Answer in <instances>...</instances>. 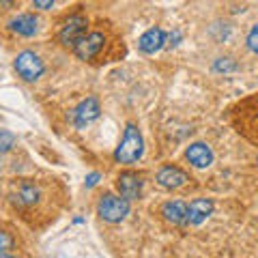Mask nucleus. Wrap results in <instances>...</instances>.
<instances>
[{
  "label": "nucleus",
  "instance_id": "obj_1",
  "mask_svg": "<svg viewBox=\"0 0 258 258\" xmlns=\"http://www.w3.org/2000/svg\"><path fill=\"white\" fill-rule=\"evenodd\" d=\"M144 153V140H142V134L140 129L136 127L134 123H129L125 127V134H123V140H120L118 149L114 151V159L118 164H136Z\"/></svg>",
  "mask_w": 258,
  "mask_h": 258
},
{
  "label": "nucleus",
  "instance_id": "obj_2",
  "mask_svg": "<svg viewBox=\"0 0 258 258\" xmlns=\"http://www.w3.org/2000/svg\"><path fill=\"white\" fill-rule=\"evenodd\" d=\"M86 26H88V22H86V18H84L82 13L69 15V18L62 22L60 30H58V41L64 47H71V50H76V45L88 35Z\"/></svg>",
  "mask_w": 258,
  "mask_h": 258
},
{
  "label": "nucleus",
  "instance_id": "obj_3",
  "mask_svg": "<svg viewBox=\"0 0 258 258\" xmlns=\"http://www.w3.org/2000/svg\"><path fill=\"white\" fill-rule=\"evenodd\" d=\"M97 213L101 215V220L112 224L123 222L125 215L129 213V203L125 198L114 196V194H106V196H101L99 205H97Z\"/></svg>",
  "mask_w": 258,
  "mask_h": 258
},
{
  "label": "nucleus",
  "instance_id": "obj_4",
  "mask_svg": "<svg viewBox=\"0 0 258 258\" xmlns=\"http://www.w3.org/2000/svg\"><path fill=\"white\" fill-rule=\"evenodd\" d=\"M239 114H241V129L249 140H254L258 144V95L249 97L239 106Z\"/></svg>",
  "mask_w": 258,
  "mask_h": 258
},
{
  "label": "nucleus",
  "instance_id": "obj_5",
  "mask_svg": "<svg viewBox=\"0 0 258 258\" xmlns=\"http://www.w3.org/2000/svg\"><path fill=\"white\" fill-rule=\"evenodd\" d=\"M43 69H45L43 60L30 50H24L22 54H18V58H15V71H18L26 82H35V80H39L43 74Z\"/></svg>",
  "mask_w": 258,
  "mask_h": 258
},
{
  "label": "nucleus",
  "instance_id": "obj_6",
  "mask_svg": "<svg viewBox=\"0 0 258 258\" xmlns=\"http://www.w3.org/2000/svg\"><path fill=\"white\" fill-rule=\"evenodd\" d=\"M103 43H106V37H103V32L99 30H93V32H88V35L76 45V56L78 58H82V60H91L95 58L97 54H99L103 50Z\"/></svg>",
  "mask_w": 258,
  "mask_h": 258
},
{
  "label": "nucleus",
  "instance_id": "obj_7",
  "mask_svg": "<svg viewBox=\"0 0 258 258\" xmlns=\"http://www.w3.org/2000/svg\"><path fill=\"white\" fill-rule=\"evenodd\" d=\"M99 101L95 99V97H86V99L80 103V106L71 112V120H74V125L76 127H86V125H91L95 118H99Z\"/></svg>",
  "mask_w": 258,
  "mask_h": 258
},
{
  "label": "nucleus",
  "instance_id": "obj_8",
  "mask_svg": "<svg viewBox=\"0 0 258 258\" xmlns=\"http://www.w3.org/2000/svg\"><path fill=\"white\" fill-rule=\"evenodd\" d=\"M116 187L120 191V198H125L129 203V200L140 198V194H142V179L136 172H120L118 179H116Z\"/></svg>",
  "mask_w": 258,
  "mask_h": 258
},
{
  "label": "nucleus",
  "instance_id": "obj_9",
  "mask_svg": "<svg viewBox=\"0 0 258 258\" xmlns=\"http://www.w3.org/2000/svg\"><path fill=\"white\" fill-rule=\"evenodd\" d=\"M211 213H213V200H209V198L191 200V203L187 205V220H185V226L203 224Z\"/></svg>",
  "mask_w": 258,
  "mask_h": 258
},
{
  "label": "nucleus",
  "instance_id": "obj_10",
  "mask_svg": "<svg viewBox=\"0 0 258 258\" xmlns=\"http://www.w3.org/2000/svg\"><path fill=\"white\" fill-rule=\"evenodd\" d=\"M189 181L187 172H183L181 168L176 166H164L161 170L157 172V183L161 185L164 189H176V187H183L185 183Z\"/></svg>",
  "mask_w": 258,
  "mask_h": 258
},
{
  "label": "nucleus",
  "instance_id": "obj_11",
  "mask_svg": "<svg viewBox=\"0 0 258 258\" xmlns=\"http://www.w3.org/2000/svg\"><path fill=\"white\" fill-rule=\"evenodd\" d=\"M185 157H187L189 164L196 166V168H207V166L213 164V151L205 142H194V144H189L187 153H185Z\"/></svg>",
  "mask_w": 258,
  "mask_h": 258
},
{
  "label": "nucleus",
  "instance_id": "obj_12",
  "mask_svg": "<svg viewBox=\"0 0 258 258\" xmlns=\"http://www.w3.org/2000/svg\"><path fill=\"white\" fill-rule=\"evenodd\" d=\"M164 43H166V32L161 28H151L140 37L138 47L144 54H155L164 47Z\"/></svg>",
  "mask_w": 258,
  "mask_h": 258
},
{
  "label": "nucleus",
  "instance_id": "obj_13",
  "mask_svg": "<svg viewBox=\"0 0 258 258\" xmlns=\"http://www.w3.org/2000/svg\"><path fill=\"white\" fill-rule=\"evenodd\" d=\"M161 215H164L166 222H170L174 226H185L187 220V205L181 203V200H170L161 207Z\"/></svg>",
  "mask_w": 258,
  "mask_h": 258
},
{
  "label": "nucleus",
  "instance_id": "obj_14",
  "mask_svg": "<svg viewBox=\"0 0 258 258\" xmlns=\"http://www.w3.org/2000/svg\"><path fill=\"white\" fill-rule=\"evenodd\" d=\"M37 26H39V22L32 13H22L15 20H11V24H9V28L22 37H32L37 32Z\"/></svg>",
  "mask_w": 258,
  "mask_h": 258
},
{
  "label": "nucleus",
  "instance_id": "obj_15",
  "mask_svg": "<svg viewBox=\"0 0 258 258\" xmlns=\"http://www.w3.org/2000/svg\"><path fill=\"white\" fill-rule=\"evenodd\" d=\"M39 196H41V191H39V187L35 183H30V181H24L20 185V189L18 194H15V203L22 205V207H32V205H37L39 203Z\"/></svg>",
  "mask_w": 258,
  "mask_h": 258
},
{
  "label": "nucleus",
  "instance_id": "obj_16",
  "mask_svg": "<svg viewBox=\"0 0 258 258\" xmlns=\"http://www.w3.org/2000/svg\"><path fill=\"white\" fill-rule=\"evenodd\" d=\"M15 142H18V138H15L11 132H7V129H0V153L11 151L15 147Z\"/></svg>",
  "mask_w": 258,
  "mask_h": 258
},
{
  "label": "nucleus",
  "instance_id": "obj_17",
  "mask_svg": "<svg viewBox=\"0 0 258 258\" xmlns=\"http://www.w3.org/2000/svg\"><path fill=\"white\" fill-rule=\"evenodd\" d=\"M13 247V237L9 232L0 230V254H9V249Z\"/></svg>",
  "mask_w": 258,
  "mask_h": 258
},
{
  "label": "nucleus",
  "instance_id": "obj_18",
  "mask_svg": "<svg viewBox=\"0 0 258 258\" xmlns=\"http://www.w3.org/2000/svg\"><path fill=\"white\" fill-rule=\"evenodd\" d=\"M247 47L254 54H258V26H254L252 30H249V35H247Z\"/></svg>",
  "mask_w": 258,
  "mask_h": 258
},
{
  "label": "nucleus",
  "instance_id": "obj_19",
  "mask_svg": "<svg viewBox=\"0 0 258 258\" xmlns=\"http://www.w3.org/2000/svg\"><path fill=\"white\" fill-rule=\"evenodd\" d=\"M235 69H237V64L230 58H220L215 62V71H235Z\"/></svg>",
  "mask_w": 258,
  "mask_h": 258
},
{
  "label": "nucleus",
  "instance_id": "obj_20",
  "mask_svg": "<svg viewBox=\"0 0 258 258\" xmlns=\"http://www.w3.org/2000/svg\"><path fill=\"white\" fill-rule=\"evenodd\" d=\"M99 179H101L99 172H91V174L86 176V187H95V185L99 183Z\"/></svg>",
  "mask_w": 258,
  "mask_h": 258
},
{
  "label": "nucleus",
  "instance_id": "obj_21",
  "mask_svg": "<svg viewBox=\"0 0 258 258\" xmlns=\"http://www.w3.org/2000/svg\"><path fill=\"white\" fill-rule=\"evenodd\" d=\"M32 7H37V9H52L54 3H52V0H35Z\"/></svg>",
  "mask_w": 258,
  "mask_h": 258
},
{
  "label": "nucleus",
  "instance_id": "obj_22",
  "mask_svg": "<svg viewBox=\"0 0 258 258\" xmlns=\"http://www.w3.org/2000/svg\"><path fill=\"white\" fill-rule=\"evenodd\" d=\"M179 39H181V32H179V30L170 32V37H168V41H170V43H168V45H176V41H179Z\"/></svg>",
  "mask_w": 258,
  "mask_h": 258
},
{
  "label": "nucleus",
  "instance_id": "obj_23",
  "mask_svg": "<svg viewBox=\"0 0 258 258\" xmlns=\"http://www.w3.org/2000/svg\"><path fill=\"white\" fill-rule=\"evenodd\" d=\"M0 258H15V256H11V254H0Z\"/></svg>",
  "mask_w": 258,
  "mask_h": 258
}]
</instances>
